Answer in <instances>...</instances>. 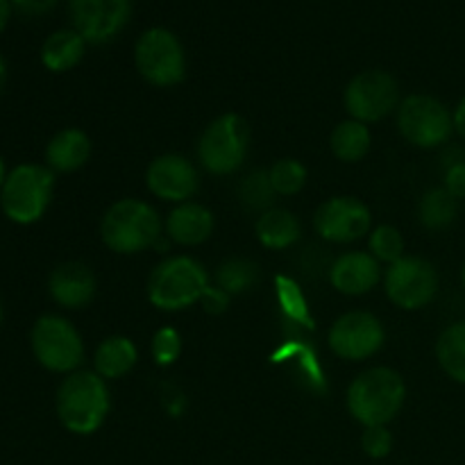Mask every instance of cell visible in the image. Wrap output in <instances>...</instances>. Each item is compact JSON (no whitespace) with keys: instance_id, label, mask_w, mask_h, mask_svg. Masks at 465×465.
<instances>
[{"instance_id":"cell-1","label":"cell","mask_w":465,"mask_h":465,"mask_svg":"<svg viewBox=\"0 0 465 465\" xmlns=\"http://www.w3.org/2000/svg\"><path fill=\"white\" fill-rule=\"evenodd\" d=\"M54 411L66 431L91 436L109 416V391L98 372L75 371L59 384Z\"/></svg>"},{"instance_id":"cell-2","label":"cell","mask_w":465,"mask_h":465,"mask_svg":"<svg viewBox=\"0 0 465 465\" xmlns=\"http://www.w3.org/2000/svg\"><path fill=\"white\" fill-rule=\"evenodd\" d=\"M407 400L404 380L391 368H371L354 377L348 389V411L363 427H386Z\"/></svg>"},{"instance_id":"cell-3","label":"cell","mask_w":465,"mask_h":465,"mask_svg":"<svg viewBox=\"0 0 465 465\" xmlns=\"http://www.w3.org/2000/svg\"><path fill=\"white\" fill-rule=\"evenodd\" d=\"M103 243L116 254H139L162 241V218L143 200L125 198L114 203L100 223Z\"/></svg>"},{"instance_id":"cell-4","label":"cell","mask_w":465,"mask_h":465,"mask_svg":"<svg viewBox=\"0 0 465 465\" xmlns=\"http://www.w3.org/2000/svg\"><path fill=\"white\" fill-rule=\"evenodd\" d=\"M54 193V173L44 163H18L7 173L0 191V209L14 225H35L48 212Z\"/></svg>"},{"instance_id":"cell-5","label":"cell","mask_w":465,"mask_h":465,"mask_svg":"<svg viewBox=\"0 0 465 465\" xmlns=\"http://www.w3.org/2000/svg\"><path fill=\"white\" fill-rule=\"evenodd\" d=\"M209 289L203 263L193 257H171L159 263L148 280V300L162 312H182L200 302Z\"/></svg>"},{"instance_id":"cell-6","label":"cell","mask_w":465,"mask_h":465,"mask_svg":"<svg viewBox=\"0 0 465 465\" xmlns=\"http://www.w3.org/2000/svg\"><path fill=\"white\" fill-rule=\"evenodd\" d=\"M134 66L148 84L171 89L186 77V53L180 36L163 25H153L134 44Z\"/></svg>"},{"instance_id":"cell-7","label":"cell","mask_w":465,"mask_h":465,"mask_svg":"<svg viewBox=\"0 0 465 465\" xmlns=\"http://www.w3.org/2000/svg\"><path fill=\"white\" fill-rule=\"evenodd\" d=\"M30 348L41 368L71 375L84 361V343L71 321L54 313L36 318L30 331Z\"/></svg>"},{"instance_id":"cell-8","label":"cell","mask_w":465,"mask_h":465,"mask_svg":"<svg viewBox=\"0 0 465 465\" xmlns=\"http://www.w3.org/2000/svg\"><path fill=\"white\" fill-rule=\"evenodd\" d=\"M250 150V125L239 114H223L198 141V159L213 175H232L243 166Z\"/></svg>"},{"instance_id":"cell-9","label":"cell","mask_w":465,"mask_h":465,"mask_svg":"<svg viewBox=\"0 0 465 465\" xmlns=\"http://www.w3.org/2000/svg\"><path fill=\"white\" fill-rule=\"evenodd\" d=\"M398 127L416 148H439L448 143L454 132L452 112L434 95H409L398 107Z\"/></svg>"},{"instance_id":"cell-10","label":"cell","mask_w":465,"mask_h":465,"mask_svg":"<svg viewBox=\"0 0 465 465\" xmlns=\"http://www.w3.org/2000/svg\"><path fill=\"white\" fill-rule=\"evenodd\" d=\"M345 109L359 123H377L400 107L398 80L389 71L368 68L354 75L343 94Z\"/></svg>"},{"instance_id":"cell-11","label":"cell","mask_w":465,"mask_h":465,"mask_svg":"<svg viewBox=\"0 0 465 465\" xmlns=\"http://www.w3.org/2000/svg\"><path fill=\"white\" fill-rule=\"evenodd\" d=\"M386 295L404 312L425 309L439 293V272L427 259L402 257L391 263L384 277Z\"/></svg>"},{"instance_id":"cell-12","label":"cell","mask_w":465,"mask_h":465,"mask_svg":"<svg viewBox=\"0 0 465 465\" xmlns=\"http://www.w3.org/2000/svg\"><path fill=\"white\" fill-rule=\"evenodd\" d=\"M71 27L89 45H107L121 36L132 18V0H68Z\"/></svg>"},{"instance_id":"cell-13","label":"cell","mask_w":465,"mask_h":465,"mask_svg":"<svg viewBox=\"0 0 465 465\" xmlns=\"http://www.w3.org/2000/svg\"><path fill=\"white\" fill-rule=\"evenodd\" d=\"M384 325L368 312H350L336 318L330 327V348L345 361H363L377 354L384 345Z\"/></svg>"},{"instance_id":"cell-14","label":"cell","mask_w":465,"mask_h":465,"mask_svg":"<svg viewBox=\"0 0 465 465\" xmlns=\"http://www.w3.org/2000/svg\"><path fill=\"white\" fill-rule=\"evenodd\" d=\"M372 225V213L354 195H336L318 207L313 227L318 234L331 243H352L366 236Z\"/></svg>"},{"instance_id":"cell-15","label":"cell","mask_w":465,"mask_h":465,"mask_svg":"<svg viewBox=\"0 0 465 465\" xmlns=\"http://www.w3.org/2000/svg\"><path fill=\"white\" fill-rule=\"evenodd\" d=\"M145 184L150 193L166 203H189L200 186L198 171L193 163L180 154H162L153 159L145 171Z\"/></svg>"},{"instance_id":"cell-16","label":"cell","mask_w":465,"mask_h":465,"mask_svg":"<svg viewBox=\"0 0 465 465\" xmlns=\"http://www.w3.org/2000/svg\"><path fill=\"white\" fill-rule=\"evenodd\" d=\"M98 282L94 271L80 262H66L54 268L48 277V293L59 307L84 309L94 302Z\"/></svg>"},{"instance_id":"cell-17","label":"cell","mask_w":465,"mask_h":465,"mask_svg":"<svg viewBox=\"0 0 465 465\" xmlns=\"http://www.w3.org/2000/svg\"><path fill=\"white\" fill-rule=\"evenodd\" d=\"M380 262L371 252H348L334 262L330 282L345 295H366L380 284Z\"/></svg>"},{"instance_id":"cell-18","label":"cell","mask_w":465,"mask_h":465,"mask_svg":"<svg viewBox=\"0 0 465 465\" xmlns=\"http://www.w3.org/2000/svg\"><path fill=\"white\" fill-rule=\"evenodd\" d=\"M213 213L204 204L182 203L180 207L168 213L166 236L173 243L180 245H200L213 234Z\"/></svg>"},{"instance_id":"cell-19","label":"cell","mask_w":465,"mask_h":465,"mask_svg":"<svg viewBox=\"0 0 465 465\" xmlns=\"http://www.w3.org/2000/svg\"><path fill=\"white\" fill-rule=\"evenodd\" d=\"M91 139L77 127H64L45 145V166L53 173H75L89 162Z\"/></svg>"},{"instance_id":"cell-20","label":"cell","mask_w":465,"mask_h":465,"mask_svg":"<svg viewBox=\"0 0 465 465\" xmlns=\"http://www.w3.org/2000/svg\"><path fill=\"white\" fill-rule=\"evenodd\" d=\"M86 48L89 44L80 32H75L73 27H59L45 36L39 57L44 68H48L50 73H66L84 59Z\"/></svg>"},{"instance_id":"cell-21","label":"cell","mask_w":465,"mask_h":465,"mask_svg":"<svg viewBox=\"0 0 465 465\" xmlns=\"http://www.w3.org/2000/svg\"><path fill=\"white\" fill-rule=\"evenodd\" d=\"M139 361V350L125 336H109L98 345L94 354V366L103 380H121Z\"/></svg>"},{"instance_id":"cell-22","label":"cell","mask_w":465,"mask_h":465,"mask_svg":"<svg viewBox=\"0 0 465 465\" xmlns=\"http://www.w3.org/2000/svg\"><path fill=\"white\" fill-rule=\"evenodd\" d=\"M254 232L263 248L271 250H286L293 243H298L302 227L295 213L286 212V209H268L254 223Z\"/></svg>"},{"instance_id":"cell-23","label":"cell","mask_w":465,"mask_h":465,"mask_svg":"<svg viewBox=\"0 0 465 465\" xmlns=\"http://www.w3.org/2000/svg\"><path fill=\"white\" fill-rule=\"evenodd\" d=\"M436 361L440 371L465 386V321H457L440 331L436 341Z\"/></svg>"},{"instance_id":"cell-24","label":"cell","mask_w":465,"mask_h":465,"mask_svg":"<svg viewBox=\"0 0 465 465\" xmlns=\"http://www.w3.org/2000/svg\"><path fill=\"white\" fill-rule=\"evenodd\" d=\"M371 143L372 136L366 123H359L354 118L339 123L330 136L331 153H334L336 159H341L345 163L361 162L368 154V150H371Z\"/></svg>"},{"instance_id":"cell-25","label":"cell","mask_w":465,"mask_h":465,"mask_svg":"<svg viewBox=\"0 0 465 465\" xmlns=\"http://www.w3.org/2000/svg\"><path fill=\"white\" fill-rule=\"evenodd\" d=\"M459 216V200L452 198L443 186L430 189L422 195L420 204H418V218H420L422 227L431 232L448 230Z\"/></svg>"},{"instance_id":"cell-26","label":"cell","mask_w":465,"mask_h":465,"mask_svg":"<svg viewBox=\"0 0 465 465\" xmlns=\"http://www.w3.org/2000/svg\"><path fill=\"white\" fill-rule=\"evenodd\" d=\"M275 189L271 184V175L268 171H252L241 180L239 184V200L248 212H259L262 216L263 212L272 209L275 203Z\"/></svg>"},{"instance_id":"cell-27","label":"cell","mask_w":465,"mask_h":465,"mask_svg":"<svg viewBox=\"0 0 465 465\" xmlns=\"http://www.w3.org/2000/svg\"><path fill=\"white\" fill-rule=\"evenodd\" d=\"M275 291H277V302H280L282 312L289 321L298 322V325H304L312 330L316 322H313L312 312H309V302L304 298L302 289L295 280L286 275H277L275 277Z\"/></svg>"},{"instance_id":"cell-28","label":"cell","mask_w":465,"mask_h":465,"mask_svg":"<svg viewBox=\"0 0 465 465\" xmlns=\"http://www.w3.org/2000/svg\"><path fill=\"white\" fill-rule=\"evenodd\" d=\"M257 280L259 268L252 262H248V259H230L216 272L218 286L230 295L245 293V291L257 284Z\"/></svg>"},{"instance_id":"cell-29","label":"cell","mask_w":465,"mask_h":465,"mask_svg":"<svg viewBox=\"0 0 465 465\" xmlns=\"http://www.w3.org/2000/svg\"><path fill=\"white\" fill-rule=\"evenodd\" d=\"M277 195H295L307 184V168L298 159H280L268 171Z\"/></svg>"},{"instance_id":"cell-30","label":"cell","mask_w":465,"mask_h":465,"mask_svg":"<svg viewBox=\"0 0 465 465\" xmlns=\"http://www.w3.org/2000/svg\"><path fill=\"white\" fill-rule=\"evenodd\" d=\"M371 254L377 262L395 263L404 257V239L395 227L380 225L371 234Z\"/></svg>"},{"instance_id":"cell-31","label":"cell","mask_w":465,"mask_h":465,"mask_svg":"<svg viewBox=\"0 0 465 465\" xmlns=\"http://www.w3.org/2000/svg\"><path fill=\"white\" fill-rule=\"evenodd\" d=\"M277 363L286 361V359H298L302 372H307V380H312L316 386H325V377H322L321 363H318V357L313 354L312 348H307L304 343H286L272 354Z\"/></svg>"},{"instance_id":"cell-32","label":"cell","mask_w":465,"mask_h":465,"mask_svg":"<svg viewBox=\"0 0 465 465\" xmlns=\"http://www.w3.org/2000/svg\"><path fill=\"white\" fill-rule=\"evenodd\" d=\"M182 354V336L175 327H162L153 339V359L157 366H173Z\"/></svg>"},{"instance_id":"cell-33","label":"cell","mask_w":465,"mask_h":465,"mask_svg":"<svg viewBox=\"0 0 465 465\" xmlns=\"http://www.w3.org/2000/svg\"><path fill=\"white\" fill-rule=\"evenodd\" d=\"M361 450L375 461L389 457L393 452V434L389 427H366L361 434Z\"/></svg>"},{"instance_id":"cell-34","label":"cell","mask_w":465,"mask_h":465,"mask_svg":"<svg viewBox=\"0 0 465 465\" xmlns=\"http://www.w3.org/2000/svg\"><path fill=\"white\" fill-rule=\"evenodd\" d=\"M443 189L448 191L452 198H457L459 203L465 200V162L450 163L448 171H445Z\"/></svg>"},{"instance_id":"cell-35","label":"cell","mask_w":465,"mask_h":465,"mask_svg":"<svg viewBox=\"0 0 465 465\" xmlns=\"http://www.w3.org/2000/svg\"><path fill=\"white\" fill-rule=\"evenodd\" d=\"M9 3L23 16H44V14L53 12L62 0H9Z\"/></svg>"},{"instance_id":"cell-36","label":"cell","mask_w":465,"mask_h":465,"mask_svg":"<svg viewBox=\"0 0 465 465\" xmlns=\"http://www.w3.org/2000/svg\"><path fill=\"white\" fill-rule=\"evenodd\" d=\"M200 304H203L209 313H223L227 307H230V293H227V291H223L221 286H216V289H213V286H209V289L204 291Z\"/></svg>"},{"instance_id":"cell-37","label":"cell","mask_w":465,"mask_h":465,"mask_svg":"<svg viewBox=\"0 0 465 465\" xmlns=\"http://www.w3.org/2000/svg\"><path fill=\"white\" fill-rule=\"evenodd\" d=\"M452 123H454V132H457L461 139H465V95L457 103L452 112Z\"/></svg>"},{"instance_id":"cell-38","label":"cell","mask_w":465,"mask_h":465,"mask_svg":"<svg viewBox=\"0 0 465 465\" xmlns=\"http://www.w3.org/2000/svg\"><path fill=\"white\" fill-rule=\"evenodd\" d=\"M12 12H14L12 3H9V0H0V35L7 30L9 21H12Z\"/></svg>"},{"instance_id":"cell-39","label":"cell","mask_w":465,"mask_h":465,"mask_svg":"<svg viewBox=\"0 0 465 465\" xmlns=\"http://www.w3.org/2000/svg\"><path fill=\"white\" fill-rule=\"evenodd\" d=\"M5 84H7V62H5V57L0 54V94H3Z\"/></svg>"},{"instance_id":"cell-40","label":"cell","mask_w":465,"mask_h":465,"mask_svg":"<svg viewBox=\"0 0 465 465\" xmlns=\"http://www.w3.org/2000/svg\"><path fill=\"white\" fill-rule=\"evenodd\" d=\"M7 166H5V159H3V154H0V191H3V184H5V180H7Z\"/></svg>"},{"instance_id":"cell-41","label":"cell","mask_w":465,"mask_h":465,"mask_svg":"<svg viewBox=\"0 0 465 465\" xmlns=\"http://www.w3.org/2000/svg\"><path fill=\"white\" fill-rule=\"evenodd\" d=\"M5 321V309H3V300H0V325H3Z\"/></svg>"},{"instance_id":"cell-42","label":"cell","mask_w":465,"mask_h":465,"mask_svg":"<svg viewBox=\"0 0 465 465\" xmlns=\"http://www.w3.org/2000/svg\"><path fill=\"white\" fill-rule=\"evenodd\" d=\"M461 282H463V289H465V263H463V271H461Z\"/></svg>"}]
</instances>
